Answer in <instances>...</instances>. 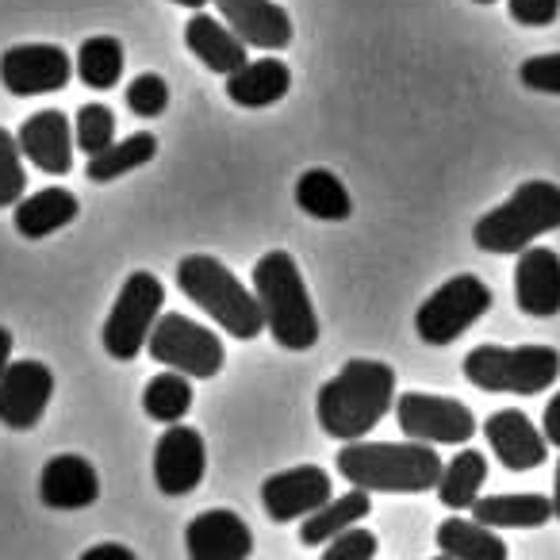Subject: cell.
<instances>
[{
  "mask_svg": "<svg viewBox=\"0 0 560 560\" xmlns=\"http://www.w3.org/2000/svg\"><path fill=\"white\" fill-rule=\"evenodd\" d=\"M396 407V369L373 358H353L330 376L315 399V415L327 438L361 442Z\"/></svg>",
  "mask_w": 560,
  "mask_h": 560,
  "instance_id": "6da1fadb",
  "label": "cell"
},
{
  "mask_svg": "<svg viewBox=\"0 0 560 560\" xmlns=\"http://www.w3.org/2000/svg\"><path fill=\"white\" fill-rule=\"evenodd\" d=\"M338 476L361 491H392V495H419L438 488L442 457L427 442H346L335 457Z\"/></svg>",
  "mask_w": 560,
  "mask_h": 560,
  "instance_id": "7a4b0ae2",
  "label": "cell"
},
{
  "mask_svg": "<svg viewBox=\"0 0 560 560\" xmlns=\"http://www.w3.org/2000/svg\"><path fill=\"white\" fill-rule=\"evenodd\" d=\"M254 296L261 304L265 330L272 342L292 353H304L319 342V315L307 296L304 272L289 249H269L254 265Z\"/></svg>",
  "mask_w": 560,
  "mask_h": 560,
  "instance_id": "3957f363",
  "label": "cell"
},
{
  "mask_svg": "<svg viewBox=\"0 0 560 560\" xmlns=\"http://www.w3.org/2000/svg\"><path fill=\"white\" fill-rule=\"evenodd\" d=\"M177 289L192 300L200 312H208L219 327L238 342H254L265 330V315L254 289H246L219 257L188 254L177 261Z\"/></svg>",
  "mask_w": 560,
  "mask_h": 560,
  "instance_id": "277c9868",
  "label": "cell"
},
{
  "mask_svg": "<svg viewBox=\"0 0 560 560\" xmlns=\"http://www.w3.org/2000/svg\"><path fill=\"white\" fill-rule=\"evenodd\" d=\"M549 231H560V185L526 180L511 200L476 219L472 238L483 254H522Z\"/></svg>",
  "mask_w": 560,
  "mask_h": 560,
  "instance_id": "5b68a950",
  "label": "cell"
},
{
  "mask_svg": "<svg viewBox=\"0 0 560 560\" xmlns=\"http://www.w3.org/2000/svg\"><path fill=\"white\" fill-rule=\"evenodd\" d=\"M465 376L480 392L537 396L560 376V353L552 346H476L465 358Z\"/></svg>",
  "mask_w": 560,
  "mask_h": 560,
  "instance_id": "8992f818",
  "label": "cell"
},
{
  "mask_svg": "<svg viewBox=\"0 0 560 560\" xmlns=\"http://www.w3.org/2000/svg\"><path fill=\"white\" fill-rule=\"evenodd\" d=\"M165 307V284L150 269H139L124 280L116 304H112L108 319H104L101 342L108 358L135 361L150 342V330L158 327Z\"/></svg>",
  "mask_w": 560,
  "mask_h": 560,
  "instance_id": "52a82bcc",
  "label": "cell"
},
{
  "mask_svg": "<svg viewBox=\"0 0 560 560\" xmlns=\"http://www.w3.org/2000/svg\"><path fill=\"white\" fill-rule=\"evenodd\" d=\"M491 312V289L472 272L450 277L415 312V335L427 346H450Z\"/></svg>",
  "mask_w": 560,
  "mask_h": 560,
  "instance_id": "ba28073f",
  "label": "cell"
},
{
  "mask_svg": "<svg viewBox=\"0 0 560 560\" xmlns=\"http://www.w3.org/2000/svg\"><path fill=\"white\" fill-rule=\"evenodd\" d=\"M147 350L158 365L173 369V373L196 376V381H211L226 365V350L215 330L177 312H162L158 327L150 330Z\"/></svg>",
  "mask_w": 560,
  "mask_h": 560,
  "instance_id": "9c48e42d",
  "label": "cell"
},
{
  "mask_svg": "<svg viewBox=\"0 0 560 560\" xmlns=\"http://www.w3.org/2000/svg\"><path fill=\"white\" fill-rule=\"evenodd\" d=\"M396 419L411 442L427 445H465L476 434V415L460 399L404 392L396 399Z\"/></svg>",
  "mask_w": 560,
  "mask_h": 560,
  "instance_id": "30bf717a",
  "label": "cell"
},
{
  "mask_svg": "<svg viewBox=\"0 0 560 560\" xmlns=\"http://www.w3.org/2000/svg\"><path fill=\"white\" fill-rule=\"evenodd\" d=\"M73 78V62L55 43H20L0 55V85L12 96H43L66 89Z\"/></svg>",
  "mask_w": 560,
  "mask_h": 560,
  "instance_id": "8fae6325",
  "label": "cell"
},
{
  "mask_svg": "<svg viewBox=\"0 0 560 560\" xmlns=\"http://www.w3.org/2000/svg\"><path fill=\"white\" fill-rule=\"evenodd\" d=\"M335 499L330 488V472L319 465H296L284 468V472H272L261 483V506L272 522H296V518H312L319 506H327Z\"/></svg>",
  "mask_w": 560,
  "mask_h": 560,
  "instance_id": "7c38bea8",
  "label": "cell"
},
{
  "mask_svg": "<svg viewBox=\"0 0 560 560\" xmlns=\"http://www.w3.org/2000/svg\"><path fill=\"white\" fill-rule=\"evenodd\" d=\"M208 472V445L192 427H170L154 445V483L162 495H192Z\"/></svg>",
  "mask_w": 560,
  "mask_h": 560,
  "instance_id": "4fadbf2b",
  "label": "cell"
},
{
  "mask_svg": "<svg viewBox=\"0 0 560 560\" xmlns=\"http://www.w3.org/2000/svg\"><path fill=\"white\" fill-rule=\"evenodd\" d=\"M55 396V373L43 361H12L0 381V422L9 430H35Z\"/></svg>",
  "mask_w": 560,
  "mask_h": 560,
  "instance_id": "5bb4252c",
  "label": "cell"
},
{
  "mask_svg": "<svg viewBox=\"0 0 560 560\" xmlns=\"http://www.w3.org/2000/svg\"><path fill=\"white\" fill-rule=\"evenodd\" d=\"M188 560H246L254 552V529L226 506L196 514L185 526Z\"/></svg>",
  "mask_w": 560,
  "mask_h": 560,
  "instance_id": "9a60e30c",
  "label": "cell"
},
{
  "mask_svg": "<svg viewBox=\"0 0 560 560\" xmlns=\"http://www.w3.org/2000/svg\"><path fill=\"white\" fill-rule=\"evenodd\" d=\"M211 4L246 47L284 50L292 43V16L277 0H211Z\"/></svg>",
  "mask_w": 560,
  "mask_h": 560,
  "instance_id": "2e32d148",
  "label": "cell"
},
{
  "mask_svg": "<svg viewBox=\"0 0 560 560\" xmlns=\"http://www.w3.org/2000/svg\"><path fill=\"white\" fill-rule=\"evenodd\" d=\"M16 142L24 150V158H32L35 170L50 173V177H66L73 170V147H78V139H73V124L58 108L27 116L20 124Z\"/></svg>",
  "mask_w": 560,
  "mask_h": 560,
  "instance_id": "e0dca14e",
  "label": "cell"
},
{
  "mask_svg": "<svg viewBox=\"0 0 560 560\" xmlns=\"http://www.w3.org/2000/svg\"><path fill=\"white\" fill-rule=\"evenodd\" d=\"M514 300L518 312L534 319H549L560 312V254L545 246H529L514 265Z\"/></svg>",
  "mask_w": 560,
  "mask_h": 560,
  "instance_id": "ac0fdd59",
  "label": "cell"
},
{
  "mask_svg": "<svg viewBox=\"0 0 560 560\" xmlns=\"http://www.w3.org/2000/svg\"><path fill=\"white\" fill-rule=\"evenodd\" d=\"M39 499L50 511H85L101 499V476L81 453H58L39 472Z\"/></svg>",
  "mask_w": 560,
  "mask_h": 560,
  "instance_id": "d6986e66",
  "label": "cell"
},
{
  "mask_svg": "<svg viewBox=\"0 0 560 560\" xmlns=\"http://www.w3.org/2000/svg\"><path fill=\"white\" fill-rule=\"evenodd\" d=\"M483 438H488L499 465H506L511 472H529V468L545 465V457H549L545 434L526 419V415L514 411V407L491 415V419L483 422Z\"/></svg>",
  "mask_w": 560,
  "mask_h": 560,
  "instance_id": "ffe728a7",
  "label": "cell"
},
{
  "mask_svg": "<svg viewBox=\"0 0 560 560\" xmlns=\"http://www.w3.org/2000/svg\"><path fill=\"white\" fill-rule=\"evenodd\" d=\"M185 47L192 50L211 73H223V78H231L234 70H242V66L249 62L246 43H242L223 20L208 16V12H196L185 24Z\"/></svg>",
  "mask_w": 560,
  "mask_h": 560,
  "instance_id": "44dd1931",
  "label": "cell"
},
{
  "mask_svg": "<svg viewBox=\"0 0 560 560\" xmlns=\"http://www.w3.org/2000/svg\"><path fill=\"white\" fill-rule=\"evenodd\" d=\"M81 215V200L70 192V188H39V192L24 196L12 211V223H16L20 238L39 242L50 238L55 231L70 226L73 219Z\"/></svg>",
  "mask_w": 560,
  "mask_h": 560,
  "instance_id": "7402d4cb",
  "label": "cell"
},
{
  "mask_svg": "<svg viewBox=\"0 0 560 560\" xmlns=\"http://www.w3.org/2000/svg\"><path fill=\"white\" fill-rule=\"evenodd\" d=\"M292 89V70L280 58H257L226 78V96L238 108H272Z\"/></svg>",
  "mask_w": 560,
  "mask_h": 560,
  "instance_id": "603a6c76",
  "label": "cell"
},
{
  "mask_svg": "<svg viewBox=\"0 0 560 560\" xmlns=\"http://www.w3.org/2000/svg\"><path fill=\"white\" fill-rule=\"evenodd\" d=\"M472 518L491 529H537L552 518V499L518 491V495H480L472 503Z\"/></svg>",
  "mask_w": 560,
  "mask_h": 560,
  "instance_id": "cb8c5ba5",
  "label": "cell"
},
{
  "mask_svg": "<svg viewBox=\"0 0 560 560\" xmlns=\"http://www.w3.org/2000/svg\"><path fill=\"white\" fill-rule=\"evenodd\" d=\"M369 514H373V495L361 491V488H353V491H346V495H335L327 506H319L312 518H304V526H300V541L304 545H327V541H335L338 534L353 529L358 522H365Z\"/></svg>",
  "mask_w": 560,
  "mask_h": 560,
  "instance_id": "d4e9b609",
  "label": "cell"
},
{
  "mask_svg": "<svg viewBox=\"0 0 560 560\" xmlns=\"http://www.w3.org/2000/svg\"><path fill=\"white\" fill-rule=\"evenodd\" d=\"M438 549L450 560H506V541L491 526H480L476 518H445L438 526Z\"/></svg>",
  "mask_w": 560,
  "mask_h": 560,
  "instance_id": "484cf974",
  "label": "cell"
},
{
  "mask_svg": "<svg viewBox=\"0 0 560 560\" xmlns=\"http://www.w3.org/2000/svg\"><path fill=\"white\" fill-rule=\"evenodd\" d=\"M296 203L300 211H307L312 219H323V223H346L353 215L350 188L330 170H307L296 180Z\"/></svg>",
  "mask_w": 560,
  "mask_h": 560,
  "instance_id": "4316f807",
  "label": "cell"
},
{
  "mask_svg": "<svg viewBox=\"0 0 560 560\" xmlns=\"http://www.w3.org/2000/svg\"><path fill=\"white\" fill-rule=\"evenodd\" d=\"M488 480V457L480 450H460L450 465L442 468L438 480V499L450 511H472V503L480 499V488Z\"/></svg>",
  "mask_w": 560,
  "mask_h": 560,
  "instance_id": "83f0119b",
  "label": "cell"
},
{
  "mask_svg": "<svg viewBox=\"0 0 560 560\" xmlns=\"http://www.w3.org/2000/svg\"><path fill=\"white\" fill-rule=\"evenodd\" d=\"M154 158H158V139L150 131H135V135H127V139L112 142L104 154L89 158V180H93V185H108V180H119V177H127V173L150 165Z\"/></svg>",
  "mask_w": 560,
  "mask_h": 560,
  "instance_id": "f1b7e54d",
  "label": "cell"
},
{
  "mask_svg": "<svg viewBox=\"0 0 560 560\" xmlns=\"http://www.w3.org/2000/svg\"><path fill=\"white\" fill-rule=\"evenodd\" d=\"M142 411L147 419L165 422V427H177L188 411H192V384L185 373H158L154 381L142 388Z\"/></svg>",
  "mask_w": 560,
  "mask_h": 560,
  "instance_id": "f546056e",
  "label": "cell"
},
{
  "mask_svg": "<svg viewBox=\"0 0 560 560\" xmlns=\"http://www.w3.org/2000/svg\"><path fill=\"white\" fill-rule=\"evenodd\" d=\"M78 78L85 81L89 89L104 93V89H116L119 78H124V47L112 35H93V39L81 43L78 50Z\"/></svg>",
  "mask_w": 560,
  "mask_h": 560,
  "instance_id": "4dcf8cb0",
  "label": "cell"
},
{
  "mask_svg": "<svg viewBox=\"0 0 560 560\" xmlns=\"http://www.w3.org/2000/svg\"><path fill=\"white\" fill-rule=\"evenodd\" d=\"M73 139H78V150H85L89 158L104 154L116 142V116H112L108 104H85L73 119Z\"/></svg>",
  "mask_w": 560,
  "mask_h": 560,
  "instance_id": "1f68e13d",
  "label": "cell"
},
{
  "mask_svg": "<svg viewBox=\"0 0 560 560\" xmlns=\"http://www.w3.org/2000/svg\"><path fill=\"white\" fill-rule=\"evenodd\" d=\"M27 192V170H24V150H20L16 135L0 127V208H16Z\"/></svg>",
  "mask_w": 560,
  "mask_h": 560,
  "instance_id": "d6a6232c",
  "label": "cell"
},
{
  "mask_svg": "<svg viewBox=\"0 0 560 560\" xmlns=\"http://www.w3.org/2000/svg\"><path fill=\"white\" fill-rule=\"evenodd\" d=\"M127 108L139 119H158L170 108V85H165L162 73H139V78L127 85Z\"/></svg>",
  "mask_w": 560,
  "mask_h": 560,
  "instance_id": "836d02e7",
  "label": "cell"
},
{
  "mask_svg": "<svg viewBox=\"0 0 560 560\" xmlns=\"http://www.w3.org/2000/svg\"><path fill=\"white\" fill-rule=\"evenodd\" d=\"M376 549H381V541H376L373 529L353 526V529H346V534H338L335 541H327L323 560H373Z\"/></svg>",
  "mask_w": 560,
  "mask_h": 560,
  "instance_id": "e575fe53",
  "label": "cell"
},
{
  "mask_svg": "<svg viewBox=\"0 0 560 560\" xmlns=\"http://www.w3.org/2000/svg\"><path fill=\"white\" fill-rule=\"evenodd\" d=\"M518 81L534 93L560 96V55H537L518 66Z\"/></svg>",
  "mask_w": 560,
  "mask_h": 560,
  "instance_id": "d590c367",
  "label": "cell"
},
{
  "mask_svg": "<svg viewBox=\"0 0 560 560\" xmlns=\"http://www.w3.org/2000/svg\"><path fill=\"white\" fill-rule=\"evenodd\" d=\"M511 20L522 27H549L560 16V0H506Z\"/></svg>",
  "mask_w": 560,
  "mask_h": 560,
  "instance_id": "8d00e7d4",
  "label": "cell"
},
{
  "mask_svg": "<svg viewBox=\"0 0 560 560\" xmlns=\"http://www.w3.org/2000/svg\"><path fill=\"white\" fill-rule=\"evenodd\" d=\"M81 560H139V557L119 541H101V545H89V549L81 552Z\"/></svg>",
  "mask_w": 560,
  "mask_h": 560,
  "instance_id": "74e56055",
  "label": "cell"
},
{
  "mask_svg": "<svg viewBox=\"0 0 560 560\" xmlns=\"http://www.w3.org/2000/svg\"><path fill=\"white\" fill-rule=\"evenodd\" d=\"M541 434L549 445H557L560 450V392L545 404V419H541Z\"/></svg>",
  "mask_w": 560,
  "mask_h": 560,
  "instance_id": "f35d334b",
  "label": "cell"
},
{
  "mask_svg": "<svg viewBox=\"0 0 560 560\" xmlns=\"http://www.w3.org/2000/svg\"><path fill=\"white\" fill-rule=\"evenodd\" d=\"M12 330L9 327H0V381H4V373H9V365H12Z\"/></svg>",
  "mask_w": 560,
  "mask_h": 560,
  "instance_id": "ab89813d",
  "label": "cell"
},
{
  "mask_svg": "<svg viewBox=\"0 0 560 560\" xmlns=\"http://www.w3.org/2000/svg\"><path fill=\"white\" fill-rule=\"evenodd\" d=\"M552 514L560 518V465H557V476H552Z\"/></svg>",
  "mask_w": 560,
  "mask_h": 560,
  "instance_id": "60d3db41",
  "label": "cell"
},
{
  "mask_svg": "<svg viewBox=\"0 0 560 560\" xmlns=\"http://www.w3.org/2000/svg\"><path fill=\"white\" fill-rule=\"evenodd\" d=\"M173 4H180V9H192V12H200L203 4H211V0H173Z\"/></svg>",
  "mask_w": 560,
  "mask_h": 560,
  "instance_id": "b9f144b4",
  "label": "cell"
},
{
  "mask_svg": "<svg viewBox=\"0 0 560 560\" xmlns=\"http://www.w3.org/2000/svg\"><path fill=\"white\" fill-rule=\"evenodd\" d=\"M476 4H495V0H476Z\"/></svg>",
  "mask_w": 560,
  "mask_h": 560,
  "instance_id": "7bdbcfd3",
  "label": "cell"
},
{
  "mask_svg": "<svg viewBox=\"0 0 560 560\" xmlns=\"http://www.w3.org/2000/svg\"><path fill=\"white\" fill-rule=\"evenodd\" d=\"M434 560H450V557H434Z\"/></svg>",
  "mask_w": 560,
  "mask_h": 560,
  "instance_id": "ee69618b",
  "label": "cell"
}]
</instances>
